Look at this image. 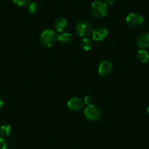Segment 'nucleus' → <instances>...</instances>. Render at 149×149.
<instances>
[{
  "label": "nucleus",
  "instance_id": "nucleus-1",
  "mask_svg": "<svg viewBox=\"0 0 149 149\" xmlns=\"http://www.w3.org/2000/svg\"><path fill=\"white\" fill-rule=\"evenodd\" d=\"M90 10H91V14L95 18H102L107 15V6L104 3V2L97 0L91 3Z\"/></svg>",
  "mask_w": 149,
  "mask_h": 149
},
{
  "label": "nucleus",
  "instance_id": "nucleus-2",
  "mask_svg": "<svg viewBox=\"0 0 149 149\" xmlns=\"http://www.w3.org/2000/svg\"><path fill=\"white\" fill-rule=\"evenodd\" d=\"M57 34L52 29H45L40 35V40L42 45L47 48L52 47L57 41Z\"/></svg>",
  "mask_w": 149,
  "mask_h": 149
},
{
  "label": "nucleus",
  "instance_id": "nucleus-3",
  "mask_svg": "<svg viewBox=\"0 0 149 149\" xmlns=\"http://www.w3.org/2000/svg\"><path fill=\"white\" fill-rule=\"evenodd\" d=\"M84 116L91 121H98L102 118V111L94 104L88 105L84 109Z\"/></svg>",
  "mask_w": 149,
  "mask_h": 149
},
{
  "label": "nucleus",
  "instance_id": "nucleus-4",
  "mask_svg": "<svg viewBox=\"0 0 149 149\" xmlns=\"http://www.w3.org/2000/svg\"><path fill=\"white\" fill-rule=\"evenodd\" d=\"M77 33L80 37H88V36L92 34V26L89 22L86 21H81L77 24L76 25Z\"/></svg>",
  "mask_w": 149,
  "mask_h": 149
},
{
  "label": "nucleus",
  "instance_id": "nucleus-5",
  "mask_svg": "<svg viewBox=\"0 0 149 149\" xmlns=\"http://www.w3.org/2000/svg\"><path fill=\"white\" fill-rule=\"evenodd\" d=\"M127 24L132 27H138L143 23V17L137 13H131L126 18Z\"/></svg>",
  "mask_w": 149,
  "mask_h": 149
},
{
  "label": "nucleus",
  "instance_id": "nucleus-6",
  "mask_svg": "<svg viewBox=\"0 0 149 149\" xmlns=\"http://www.w3.org/2000/svg\"><path fill=\"white\" fill-rule=\"evenodd\" d=\"M108 34V31L104 27H97L92 31V38L95 41H103Z\"/></svg>",
  "mask_w": 149,
  "mask_h": 149
},
{
  "label": "nucleus",
  "instance_id": "nucleus-7",
  "mask_svg": "<svg viewBox=\"0 0 149 149\" xmlns=\"http://www.w3.org/2000/svg\"><path fill=\"white\" fill-rule=\"evenodd\" d=\"M84 102L78 97H73L67 102V107L73 111H80L84 108Z\"/></svg>",
  "mask_w": 149,
  "mask_h": 149
},
{
  "label": "nucleus",
  "instance_id": "nucleus-8",
  "mask_svg": "<svg viewBox=\"0 0 149 149\" xmlns=\"http://www.w3.org/2000/svg\"><path fill=\"white\" fill-rule=\"evenodd\" d=\"M113 70V64L108 60H104L99 65V74L102 76H106L110 74Z\"/></svg>",
  "mask_w": 149,
  "mask_h": 149
},
{
  "label": "nucleus",
  "instance_id": "nucleus-9",
  "mask_svg": "<svg viewBox=\"0 0 149 149\" xmlns=\"http://www.w3.org/2000/svg\"><path fill=\"white\" fill-rule=\"evenodd\" d=\"M137 44L141 48H149V32H144L140 34L137 37Z\"/></svg>",
  "mask_w": 149,
  "mask_h": 149
},
{
  "label": "nucleus",
  "instance_id": "nucleus-10",
  "mask_svg": "<svg viewBox=\"0 0 149 149\" xmlns=\"http://www.w3.org/2000/svg\"><path fill=\"white\" fill-rule=\"evenodd\" d=\"M67 26H68V22L67 20L64 18H58L54 23V28L56 31L60 33L64 32Z\"/></svg>",
  "mask_w": 149,
  "mask_h": 149
},
{
  "label": "nucleus",
  "instance_id": "nucleus-11",
  "mask_svg": "<svg viewBox=\"0 0 149 149\" xmlns=\"http://www.w3.org/2000/svg\"><path fill=\"white\" fill-rule=\"evenodd\" d=\"M72 39V34L68 32H61L57 36V40L62 44L70 43Z\"/></svg>",
  "mask_w": 149,
  "mask_h": 149
},
{
  "label": "nucleus",
  "instance_id": "nucleus-12",
  "mask_svg": "<svg viewBox=\"0 0 149 149\" xmlns=\"http://www.w3.org/2000/svg\"><path fill=\"white\" fill-rule=\"evenodd\" d=\"M137 58L141 63H147L149 61V54L144 49L139 50L137 53Z\"/></svg>",
  "mask_w": 149,
  "mask_h": 149
},
{
  "label": "nucleus",
  "instance_id": "nucleus-13",
  "mask_svg": "<svg viewBox=\"0 0 149 149\" xmlns=\"http://www.w3.org/2000/svg\"><path fill=\"white\" fill-rule=\"evenodd\" d=\"M93 46V42L91 40H90L88 37H84L82 40L81 41V47L84 51H88L91 49Z\"/></svg>",
  "mask_w": 149,
  "mask_h": 149
},
{
  "label": "nucleus",
  "instance_id": "nucleus-14",
  "mask_svg": "<svg viewBox=\"0 0 149 149\" xmlns=\"http://www.w3.org/2000/svg\"><path fill=\"white\" fill-rule=\"evenodd\" d=\"M12 132V127L8 124H2L0 127V135L2 137H8Z\"/></svg>",
  "mask_w": 149,
  "mask_h": 149
},
{
  "label": "nucleus",
  "instance_id": "nucleus-15",
  "mask_svg": "<svg viewBox=\"0 0 149 149\" xmlns=\"http://www.w3.org/2000/svg\"><path fill=\"white\" fill-rule=\"evenodd\" d=\"M38 8H39L38 5L34 2H29V3H28V5H27V11H28L30 14L37 13V11H38Z\"/></svg>",
  "mask_w": 149,
  "mask_h": 149
},
{
  "label": "nucleus",
  "instance_id": "nucleus-16",
  "mask_svg": "<svg viewBox=\"0 0 149 149\" xmlns=\"http://www.w3.org/2000/svg\"><path fill=\"white\" fill-rule=\"evenodd\" d=\"M13 2L18 6H24L26 5H28L29 0H12Z\"/></svg>",
  "mask_w": 149,
  "mask_h": 149
},
{
  "label": "nucleus",
  "instance_id": "nucleus-17",
  "mask_svg": "<svg viewBox=\"0 0 149 149\" xmlns=\"http://www.w3.org/2000/svg\"><path fill=\"white\" fill-rule=\"evenodd\" d=\"M84 104H86L87 106L88 105H91V104H93V98L92 97L89 95H87L84 97Z\"/></svg>",
  "mask_w": 149,
  "mask_h": 149
},
{
  "label": "nucleus",
  "instance_id": "nucleus-18",
  "mask_svg": "<svg viewBox=\"0 0 149 149\" xmlns=\"http://www.w3.org/2000/svg\"><path fill=\"white\" fill-rule=\"evenodd\" d=\"M8 148V144L7 142L2 136H0V149H7Z\"/></svg>",
  "mask_w": 149,
  "mask_h": 149
},
{
  "label": "nucleus",
  "instance_id": "nucleus-19",
  "mask_svg": "<svg viewBox=\"0 0 149 149\" xmlns=\"http://www.w3.org/2000/svg\"><path fill=\"white\" fill-rule=\"evenodd\" d=\"M115 2H116V0H105L104 3H105L106 5L108 7V6H113V5L115 4Z\"/></svg>",
  "mask_w": 149,
  "mask_h": 149
},
{
  "label": "nucleus",
  "instance_id": "nucleus-20",
  "mask_svg": "<svg viewBox=\"0 0 149 149\" xmlns=\"http://www.w3.org/2000/svg\"><path fill=\"white\" fill-rule=\"evenodd\" d=\"M3 103H4L3 100H2V97H0V108L2 107V105H3Z\"/></svg>",
  "mask_w": 149,
  "mask_h": 149
},
{
  "label": "nucleus",
  "instance_id": "nucleus-21",
  "mask_svg": "<svg viewBox=\"0 0 149 149\" xmlns=\"http://www.w3.org/2000/svg\"><path fill=\"white\" fill-rule=\"evenodd\" d=\"M147 112H148V113L149 114V106L147 107Z\"/></svg>",
  "mask_w": 149,
  "mask_h": 149
}]
</instances>
